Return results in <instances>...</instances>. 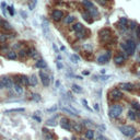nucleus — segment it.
<instances>
[{
	"label": "nucleus",
	"mask_w": 140,
	"mask_h": 140,
	"mask_svg": "<svg viewBox=\"0 0 140 140\" xmlns=\"http://www.w3.org/2000/svg\"><path fill=\"white\" fill-rule=\"evenodd\" d=\"M136 47H137V44L135 43V41L131 40V38H128L126 42L120 43V48L127 55H132L133 53L136 52Z\"/></svg>",
	"instance_id": "f257e3e1"
},
{
	"label": "nucleus",
	"mask_w": 140,
	"mask_h": 140,
	"mask_svg": "<svg viewBox=\"0 0 140 140\" xmlns=\"http://www.w3.org/2000/svg\"><path fill=\"white\" fill-rule=\"evenodd\" d=\"M121 113H123V106L119 104H114L108 109V115L111 118H118Z\"/></svg>",
	"instance_id": "f03ea898"
},
{
	"label": "nucleus",
	"mask_w": 140,
	"mask_h": 140,
	"mask_svg": "<svg viewBox=\"0 0 140 140\" xmlns=\"http://www.w3.org/2000/svg\"><path fill=\"white\" fill-rule=\"evenodd\" d=\"M82 3H83L84 7H86L88 13L91 16H97V14H99V11H97V9L95 8V5L93 4L92 1H90V0H83Z\"/></svg>",
	"instance_id": "7ed1b4c3"
},
{
	"label": "nucleus",
	"mask_w": 140,
	"mask_h": 140,
	"mask_svg": "<svg viewBox=\"0 0 140 140\" xmlns=\"http://www.w3.org/2000/svg\"><path fill=\"white\" fill-rule=\"evenodd\" d=\"M99 35H100L101 42H103V43H108V42H111L112 38H113L112 31L109 29H103V30H101Z\"/></svg>",
	"instance_id": "20e7f679"
},
{
	"label": "nucleus",
	"mask_w": 140,
	"mask_h": 140,
	"mask_svg": "<svg viewBox=\"0 0 140 140\" xmlns=\"http://www.w3.org/2000/svg\"><path fill=\"white\" fill-rule=\"evenodd\" d=\"M119 130H120V132L123 133L124 136L129 137V138L133 137L136 135V132H137L136 128H135V127H132V126H120Z\"/></svg>",
	"instance_id": "39448f33"
},
{
	"label": "nucleus",
	"mask_w": 140,
	"mask_h": 140,
	"mask_svg": "<svg viewBox=\"0 0 140 140\" xmlns=\"http://www.w3.org/2000/svg\"><path fill=\"white\" fill-rule=\"evenodd\" d=\"M111 56H112V54L111 52H106L105 54H103L101 55V56H99V58H97V64L99 65H104V64H107L109 61V59H111Z\"/></svg>",
	"instance_id": "423d86ee"
},
{
	"label": "nucleus",
	"mask_w": 140,
	"mask_h": 140,
	"mask_svg": "<svg viewBox=\"0 0 140 140\" xmlns=\"http://www.w3.org/2000/svg\"><path fill=\"white\" fill-rule=\"evenodd\" d=\"M15 78H16V83H20L23 87L30 86V78L29 77L24 76V75H18V76H15Z\"/></svg>",
	"instance_id": "0eeeda50"
},
{
	"label": "nucleus",
	"mask_w": 140,
	"mask_h": 140,
	"mask_svg": "<svg viewBox=\"0 0 140 140\" xmlns=\"http://www.w3.org/2000/svg\"><path fill=\"white\" fill-rule=\"evenodd\" d=\"M40 78H41V81H42V83H43L44 87H48V86H49L51 78H49V76L46 74V72H44L43 70H41L40 71Z\"/></svg>",
	"instance_id": "6e6552de"
},
{
	"label": "nucleus",
	"mask_w": 140,
	"mask_h": 140,
	"mask_svg": "<svg viewBox=\"0 0 140 140\" xmlns=\"http://www.w3.org/2000/svg\"><path fill=\"white\" fill-rule=\"evenodd\" d=\"M60 127L64 128V129H66V130L70 131L72 129V124L67 117H63L61 119H60Z\"/></svg>",
	"instance_id": "1a4fd4ad"
},
{
	"label": "nucleus",
	"mask_w": 140,
	"mask_h": 140,
	"mask_svg": "<svg viewBox=\"0 0 140 140\" xmlns=\"http://www.w3.org/2000/svg\"><path fill=\"white\" fill-rule=\"evenodd\" d=\"M109 97L114 101H118L123 97V93L120 92L119 89H113L111 92H109Z\"/></svg>",
	"instance_id": "9d476101"
},
{
	"label": "nucleus",
	"mask_w": 140,
	"mask_h": 140,
	"mask_svg": "<svg viewBox=\"0 0 140 140\" xmlns=\"http://www.w3.org/2000/svg\"><path fill=\"white\" fill-rule=\"evenodd\" d=\"M1 81L3 82L4 87L7 88V89H11V88H13V81H12V79H10L8 76L2 77V78H1Z\"/></svg>",
	"instance_id": "9b49d317"
},
{
	"label": "nucleus",
	"mask_w": 140,
	"mask_h": 140,
	"mask_svg": "<svg viewBox=\"0 0 140 140\" xmlns=\"http://www.w3.org/2000/svg\"><path fill=\"white\" fill-rule=\"evenodd\" d=\"M63 16H64V13H63V11H60V10H54L52 12V18L55 21H60L63 19Z\"/></svg>",
	"instance_id": "f8f14e48"
},
{
	"label": "nucleus",
	"mask_w": 140,
	"mask_h": 140,
	"mask_svg": "<svg viewBox=\"0 0 140 140\" xmlns=\"http://www.w3.org/2000/svg\"><path fill=\"white\" fill-rule=\"evenodd\" d=\"M127 19L126 18H120L119 19V21H118V23H117V25H118V27L120 29V30H123V31H125V30L127 29Z\"/></svg>",
	"instance_id": "ddd939ff"
},
{
	"label": "nucleus",
	"mask_w": 140,
	"mask_h": 140,
	"mask_svg": "<svg viewBox=\"0 0 140 140\" xmlns=\"http://www.w3.org/2000/svg\"><path fill=\"white\" fill-rule=\"evenodd\" d=\"M27 56L32 57L34 59H38V53H37V51H36L35 48L31 47V48H29L27 49Z\"/></svg>",
	"instance_id": "4468645a"
},
{
	"label": "nucleus",
	"mask_w": 140,
	"mask_h": 140,
	"mask_svg": "<svg viewBox=\"0 0 140 140\" xmlns=\"http://www.w3.org/2000/svg\"><path fill=\"white\" fill-rule=\"evenodd\" d=\"M125 60H126V57L124 55H117V56L114 57V61L116 65H123L125 63Z\"/></svg>",
	"instance_id": "2eb2a0df"
},
{
	"label": "nucleus",
	"mask_w": 140,
	"mask_h": 140,
	"mask_svg": "<svg viewBox=\"0 0 140 140\" xmlns=\"http://www.w3.org/2000/svg\"><path fill=\"white\" fill-rule=\"evenodd\" d=\"M72 30H74L77 34H79V33L83 32L86 29H84V26L82 25L81 23H76V24H74V26H72Z\"/></svg>",
	"instance_id": "dca6fc26"
},
{
	"label": "nucleus",
	"mask_w": 140,
	"mask_h": 140,
	"mask_svg": "<svg viewBox=\"0 0 140 140\" xmlns=\"http://www.w3.org/2000/svg\"><path fill=\"white\" fill-rule=\"evenodd\" d=\"M119 88L125 90V91H131L133 89V84H131L129 82H124V83H120L119 84Z\"/></svg>",
	"instance_id": "f3484780"
},
{
	"label": "nucleus",
	"mask_w": 140,
	"mask_h": 140,
	"mask_svg": "<svg viewBox=\"0 0 140 140\" xmlns=\"http://www.w3.org/2000/svg\"><path fill=\"white\" fill-rule=\"evenodd\" d=\"M13 89H14V91H15V93L19 94V95L23 94V92H24L23 86H21L20 83H14V84H13Z\"/></svg>",
	"instance_id": "a211bd4d"
},
{
	"label": "nucleus",
	"mask_w": 140,
	"mask_h": 140,
	"mask_svg": "<svg viewBox=\"0 0 140 140\" xmlns=\"http://www.w3.org/2000/svg\"><path fill=\"white\" fill-rule=\"evenodd\" d=\"M35 67L36 68H38V69H44V68L47 67V64H46V61L44 59H38L37 61H36V64H35Z\"/></svg>",
	"instance_id": "6ab92c4d"
},
{
	"label": "nucleus",
	"mask_w": 140,
	"mask_h": 140,
	"mask_svg": "<svg viewBox=\"0 0 140 140\" xmlns=\"http://www.w3.org/2000/svg\"><path fill=\"white\" fill-rule=\"evenodd\" d=\"M43 135H44V137H45L46 140H54L53 133L49 130H47L46 128H43Z\"/></svg>",
	"instance_id": "aec40b11"
},
{
	"label": "nucleus",
	"mask_w": 140,
	"mask_h": 140,
	"mask_svg": "<svg viewBox=\"0 0 140 140\" xmlns=\"http://www.w3.org/2000/svg\"><path fill=\"white\" fill-rule=\"evenodd\" d=\"M5 55H7V58H8L9 60H15V59L18 58V54H16L14 51H9Z\"/></svg>",
	"instance_id": "412c9836"
},
{
	"label": "nucleus",
	"mask_w": 140,
	"mask_h": 140,
	"mask_svg": "<svg viewBox=\"0 0 140 140\" xmlns=\"http://www.w3.org/2000/svg\"><path fill=\"white\" fill-rule=\"evenodd\" d=\"M36 84H37V77H36L35 75H32L31 77H30V86L35 87Z\"/></svg>",
	"instance_id": "4be33fe9"
},
{
	"label": "nucleus",
	"mask_w": 140,
	"mask_h": 140,
	"mask_svg": "<svg viewBox=\"0 0 140 140\" xmlns=\"http://www.w3.org/2000/svg\"><path fill=\"white\" fill-rule=\"evenodd\" d=\"M128 118L131 120H136L137 119V112L133 111V109H130L128 112Z\"/></svg>",
	"instance_id": "5701e85b"
},
{
	"label": "nucleus",
	"mask_w": 140,
	"mask_h": 140,
	"mask_svg": "<svg viewBox=\"0 0 140 140\" xmlns=\"http://www.w3.org/2000/svg\"><path fill=\"white\" fill-rule=\"evenodd\" d=\"M0 26H1L3 30H5V31H11V25H10V23L9 22H7V21H5V20H3V22L1 23V25H0Z\"/></svg>",
	"instance_id": "b1692460"
},
{
	"label": "nucleus",
	"mask_w": 140,
	"mask_h": 140,
	"mask_svg": "<svg viewBox=\"0 0 140 140\" xmlns=\"http://www.w3.org/2000/svg\"><path fill=\"white\" fill-rule=\"evenodd\" d=\"M43 31H44V34L45 36L48 37V33H49V30H48V22L46 20L43 21Z\"/></svg>",
	"instance_id": "393cba45"
},
{
	"label": "nucleus",
	"mask_w": 140,
	"mask_h": 140,
	"mask_svg": "<svg viewBox=\"0 0 140 140\" xmlns=\"http://www.w3.org/2000/svg\"><path fill=\"white\" fill-rule=\"evenodd\" d=\"M86 138L89 139V140H92L94 138V131L92 129H88L86 131Z\"/></svg>",
	"instance_id": "a878e982"
},
{
	"label": "nucleus",
	"mask_w": 140,
	"mask_h": 140,
	"mask_svg": "<svg viewBox=\"0 0 140 140\" xmlns=\"http://www.w3.org/2000/svg\"><path fill=\"white\" fill-rule=\"evenodd\" d=\"M70 60L74 64H78L79 61H80V57H79L77 54H72V55H70Z\"/></svg>",
	"instance_id": "bb28decb"
},
{
	"label": "nucleus",
	"mask_w": 140,
	"mask_h": 140,
	"mask_svg": "<svg viewBox=\"0 0 140 140\" xmlns=\"http://www.w3.org/2000/svg\"><path fill=\"white\" fill-rule=\"evenodd\" d=\"M71 90L74 91L75 93H81L82 92V88L80 86H78V84H72Z\"/></svg>",
	"instance_id": "cd10ccee"
},
{
	"label": "nucleus",
	"mask_w": 140,
	"mask_h": 140,
	"mask_svg": "<svg viewBox=\"0 0 140 140\" xmlns=\"http://www.w3.org/2000/svg\"><path fill=\"white\" fill-rule=\"evenodd\" d=\"M72 129H75V131H77V132H81L82 126L79 123H74V124H72Z\"/></svg>",
	"instance_id": "c85d7f7f"
},
{
	"label": "nucleus",
	"mask_w": 140,
	"mask_h": 140,
	"mask_svg": "<svg viewBox=\"0 0 140 140\" xmlns=\"http://www.w3.org/2000/svg\"><path fill=\"white\" fill-rule=\"evenodd\" d=\"M131 107L135 109L136 112H140V103H138L137 101H132L131 102Z\"/></svg>",
	"instance_id": "c756f323"
},
{
	"label": "nucleus",
	"mask_w": 140,
	"mask_h": 140,
	"mask_svg": "<svg viewBox=\"0 0 140 140\" xmlns=\"http://www.w3.org/2000/svg\"><path fill=\"white\" fill-rule=\"evenodd\" d=\"M36 4H37V0H31V2L29 3V9L30 10H34Z\"/></svg>",
	"instance_id": "7c9ffc66"
},
{
	"label": "nucleus",
	"mask_w": 140,
	"mask_h": 140,
	"mask_svg": "<svg viewBox=\"0 0 140 140\" xmlns=\"http://www.w3.org/2000/svg\"><path fill=\"white\" fill-rule=\"evenodd\" d=\"M8 38H9V36H8V35L1 34V35H0V44H4L5 42H7Z\"/></svg>",
	"instance_id": "2f4dec72"
},
{
	"label": "nucleus",
	"mask_w": 140,
	"mask_h": 140,
	"mask_svg": "<svg viewBox=\"0 0 140 140\" xmlns=\"http://www.w3.org/2000/svg\"><path fill=\"white\" fill-rule=\"evenodd\" d=\"M56 117H57V115H56V116H54V118L48 119L46 121V125H48V126H55V125H56V121H55V118H56Z\"/></svg>",
	"instance_id": "473e14b6"
},
{
	"label": "nucleus",
	"mask_w": 140,
	"mask_h": 140,
	"mask_svg": "<svg viewBox=\"0 0 140 140\" xmlns=\"http://www.w3.org/2000/svg\"><path fill=\"white\" fill-rule=\"evenodd\" d=\"M18 56H20L21 58L26 57V56H27V51H26V49H20L19 55H18Z\"/></svg>",
	"instance_id": "72a5a7b5"
},
{
	"label": "nucleus",
	"mask_w": 140,
	"mask_h": 140,
	"mask_svg": "<svg viewBox=\"0 0 140 140\" xmlns=\"http://www.w3.org/2000/svg\"><path fill=\"white\" fill-rule=\"evenodd\" d=\"M75 19H76V18H75L74 15H69V16H68V18H67V19L65 20V22H66L67 24H71L72 22L75 21Z\"/></svg>",
	"instance_id": "f704fd0d"
},
{
	"label": "nucleus",
	"mask_w": 140,
	"mask_h": 140,
	"mask_svg": "<svg viewBox=\"0 0 140 140\" xmlns=\"http://www.w3.org/2000/svg\"><path fill=\"white\" fill-rule=\"evenodd\" d=\"M12 112H24V108L20 107V108H12V109H8V111H5V113H12Z\"/></svg>",
	"instance_id": "c9c22d12"
},
{
	"label": "nucleus",
	"mask_w": 140,
	"mask_h": 140,
	"mask_svg": "<svg viewBox=\"0 0 140 140\" xmlns=\"http://www.w3.org/2000/svg\"><path fill=\"white\" fill-rule=\"evenodd\" d=\"M135 32H136L137 38L140 40V25H137V27H136V30H135Z\"/></svg>",
	"instance_id": "e433bc0d"
},
{
	"label": "nucleus",
	"mask_w": 140,
	"mask_h": 140,
	"mask_svg": "<svg viewBox=\"0 0 140 140\" xmlns=\"http://www.w3.org/2000/svg\"><path fill=\"white\" fill-rule=\"evenodd\" d=\"M32 99L34 101H36V102H38V101H41V95L40 94H33L32 95Z\"/></svg>",
	"instance_id": "4c0bfd02"
},
{
	"label": "nucleus",
	"mask_w": 140,
	"mask_h": 140,
	"mask_svg": "<svg viewBox=\"0 0 140 140\" xmlns=\"http://www.w3.org/2000/svg\"><path fill=\"white\" fill-rule=\"evenodd\" d=\"M7 10L9 11V14L10 15H12V16L14 15V9H13V7H7Z\"/></svg>",
	"instance_id": "58836bf2"
},
{
	"label": "nucleus",
	"mask_w": 140,
	"mask_h": 140,
	"mask_svg": "<svg viewBox=\"0 0 140 140\" xmlns=\"http://www.w3.org/2000/svg\"><path fill=\"white\" fill-rule=\"evenodd\" d=\"M20 14L23 16V19H26V18H27L26 12H25V11H23V10H21V11H20Z\"/></svg>",
	"instance_id": "ea45409f"
},
{
	"label": "nucleus",
	"mask_w": 140,
	"mask_h": 140,
	"mask_svg": "<svg viewBox=\"0 0 140 140\" xmlns=\"http://www.w3.org/2000/svg\"><path fill=\"white\" fill-rule=\"evenodd\" d=\"M96 140H107V138H105L102 135H99V136H96Z\"/></svg>",
	"instance_id": "a19ab883"
},
{
	"label": "nucleus",
	"mask_w": 140,
	"mask_h": 140,
	"mask_svg": "<svg viewBox=\"0 0 140 140\" xmlns=\"http://www.w3.org/2000/svg\"><path fill=\"white\" fill-rule=\"evenodd\" d=\"M56 109H57V106L56 105H55V106H53V107H51V108H48L47 109V112H55V111H56Z\"/></svg>",
	"instance_id": "79ce46f5"
},
{
	"label": "nucleus",
	"mask_w": 140,
	"mask_h": 140,
	"mask_svg": "<svg viewBox=\"0 0 140 140\" xmlns=\"http://www.w3.org/2000/svg\"><path fill=\"white\" fill-rule=\"evenodd\" d=\"M96 2H99L101 5H105L106 4V0H96Z\"/></svg>",
	"instance_id": "37998d69"
},
{
	"label": "nucleus",
	"mask_w": 140,
	"mask_h": 140,
	"mask_svg": "<svg viewBox=\"0 0 140 140\" xmlns=\"http://www.w3.org/2000/svg\"><path fill=\"white\" fill-rule=\"evenodd\" d=\"M81 102H82V104L84 105V107H87L88 109H90V108H89V106H88V102H87V100H84V99H83Z\"/></svg>",
	"instance_id": "c03bdc74"
},
{
	"label": "nucleus",
	"mask_w": 140,
	"mask_h": 140,
	"mask_svg": "<svg viewBox=\"0 0 140 140\" xmlns=\"http://www.w3.org/2000/svg\"><path fill=\"white\" fill-rule=\"evenodd\" d=\"M33 118L36 120V121H38V123H41L42 121V119H41V117H38V116H36V115H33Z\"/></svg>",
	"instance_id": "a18cd8bd"
},
{
	"label": "nucleus",
	"mask_w": 140,
	"mask_h": 140,
	"mask_svg": "<svg viewBox=\"0 0 140 140\" xmlns=\"http://www.w3.org/2000/svg\"><path fill=\"white\" fill-rule=\"evenodd\" d=\"M5 87H4V84H3V82L1 81V79H0V90H2V89H4Z\"/></svg>",
	"instance_id": "49530a36"
},
{
	"label": "nucleus",
	"mask_w": 140,
	"mask_h": 140,
	"mask_svg": "<svg viewBox=\"0 0 140 140\" xmlns=\"http://www.w3.org/2000/svg\"><path fill=\"white\" fill-rule=\"evenodd\" d=\"M53 48H54V51H55V53H56V54H58V53H59V52H58V48H57V46L55 45V44H53Z\"/></svg>",
	"instance_id": "de8ad7c7"
},
{
	"label": "nucleus",
	"mask_w": 140,
	"mask_h": 140,
	"mask_svg": "<svg viewBox=\"0 0 140 140\" xmlns=\"http://www.w3.org/2000/svg\"><path fill=\"white\" fill-rule=\"evenodd\" d=\"M84 48H86V49L91 51V49H92V45H84Z\"/></svg>",
	"instance_id": "09e8293b"
},
{
	"label": "nucleus",
	"mask_w": 140,
	"mask_h": 140,
	"mask_svg": "<svg viewBox=\"0 0 140 140\" xmlns=\"http://www.w3.org/2000/svg\"><path fill=\"white\" fill-rule=\"evenodd\" d=\"M94 109H95V111H97V112L100 111V106H99V104H97V103H96V104H94Z\"/></svg>",
	"instance_id": "8fccbe9b"
},
{
	"label": "nucleus",
	"mask_w": 140,
	"mask_h": 140,
	"mask_svg": "<svg viewBox=\"0 0 140 140\" xmlns=\"http://www.w3.org/2000/svg\"><path fill=\"white\" fill-rule=\"evenodd\" d=\"M56 64H57V68H58L59 70H60V69H61V68H63V65H61V64H60L59 61H57Z\"/></svg>",
	"instance_id": "3c124183"
},
{
	"label": "nucleus",
	"mask_w": 140,
	"mask_h": 140,
	"mask_svg": "<svg viewBox=\"0 0 140 140\" xmlns=\"http://www.w3.org/2000/svg\"><path fill=\"white\" fill-rule=\"evenodd\" d=\"M108 78H109V76H106V77H102V80H107Z\"/></svg>",
	"instance_id": "603ef678"
},
{
	"label": "nucleus",
	"mask_w": 140,
	"mask_h": 140,
	"mask_svg": "<svg viewBox=\"0 0 140 140\" xmlns=\"http://www.w3.org/2000/svg\"><path fill=\"white\" fill-rule=\"evenodd\" d=\"M83 75L84 76H88V75H90V72L89 71H83Z\"/></svg>",
	"instance_id": "864d4df0"
},
{
	"label": "nucleus",
	"mask_w": 140,
	"mask_h": 140,
	"mask_svg": "<svg viewBox=\"0 0 140 140\" xmlns=\"http://www.w3.org/2000/svg\"><path fill=\"white\" fill-rule=\"evenodd\" d=\"M105 72H106L105 69H102V70H101V74H105Z\"/></svg>",
	"instance_id": "5fc2aeb1"
},
{
	"label": "nucleus",
	"mask_w": 140,
	"mask_h": 140,
	"mask_svg": "<svg viewBox=\"0 0 140 140\" xmlns=\"http://www.w3.org/2000/svg\"><path fill=\"white\" fill-rule=\"evenodd\" d=\"M3 22V19H2V18L1 16H0V25H1V23Z\"/></svg>",
	"instance_id": "6e6d98bb"
},
{
	"label": "nucleus",
	"mask_w": 140,
	"mask_h": 140,
	"mask_svg": "<svg viewBox=\"0 0 140 140\" xmlns=\"http://www.w3.org/2000/svg\"><path fill=\"white\" fill-rule=\"evenodd\" d=\"M60 51H65V46H61V47H60Z\"/></svg>",
	"instance_id": "4d7b16f0"
},
{
	"label": "nucleus",
	"mask_w": 140,
	"mask_h": 140,
	"mask_svg": "<svg viewBox=\"0 0 140 140\" xmlns=\"http://www.w3.org/2000/svg\"><path fill=\"white\" fill-rule=\"evenodd\" d=\"M133 140H140V137H137V138H135Z\"/></svg>",
	"instance_id": "13d9d810"
},
{
	"label": "nucleus",
	"mask_w": 140,
	"mask_h": 140,
	"mask_svg": "<svg viewBox=\"0 0 140 140\" xmlns=\"http://www.w3.org/2000/svg\"><path fill=\"white\" fill-rule=\"evenodd\" d=\"M71 140H77V139H76V137H72V138H71Z\"/></svg>",
	"instance_id": "bf43d9fd"
}]
</instances>
